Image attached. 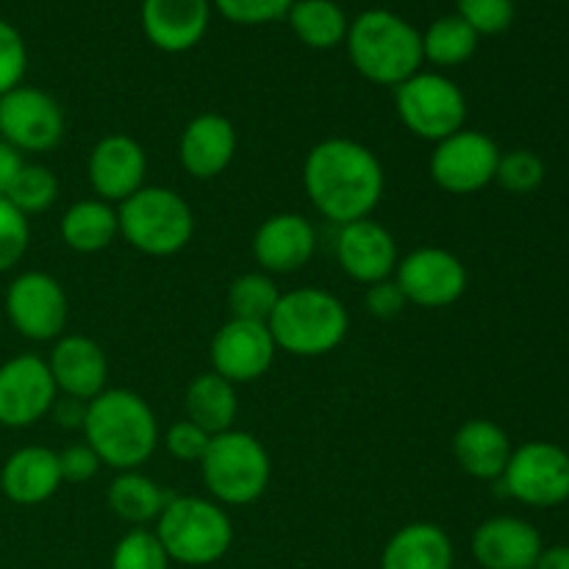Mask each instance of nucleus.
I'll list each match as a JSON object with an SVG mask.
<instances>
[{
    "label": "nucleus",
    "mask_w": 569,
    "mask_h": 569,
    "mask_svg": "<svg viewBox=\"0 0 569 569\" xmlns=\"http://www.w3.org/2000/svg\"><path fill=\"white\" fill-rule=\"evenodd\" d=\"M395 111L415 137L437 144L465 128L467 98L448 76L420 70L395 87Z\"/></svg>",
    "instance_id": "6e6552de"
},
{
    "label": "nucleus",
    "mask_w": 569,
    "mask_h": 569,
    "mask_svg": "<svg viewBox=\"0 0 569 569\" xmlns=\"http://www.w3.org/2000/svg\"><path fill=\"white\" fill-rule=\"evenodd\" d=\"M170 556L161 548L159 537L148 528H133L117 542L111 553V569H167Z\"/></svg>",
    "instance_id": "473e14b6"
},
{
    "label": "nucleus",
    "mask_w": 569,
    "mask_h": 569,
    "mask_svg": "<svg viewBox=\"0 0 569 569\" xmlns=\"http://www.w3.org/2000/svg\"><path fill=\"white\" fill-rule=\"evenodd\" d=\"M153 533L170 561L187 567L214 565L233 542V526L226 509L194 495H176L167 500Z\"/></svg>",
    "instance_id": "39448f33"
},
{
    "label": "nucleus",
    "mask_w": 569,
    "mask_h": 569,
    "mask_svg": "<svg viewBox=\"0 0 569 569\" xmlns=\"http://www.w3.org/2000/svg\"><path fill=\"white\" fill-rule=\"evenodd\" d=\"M183 409H187V420L203 428L209 437L231 431L239 415L237 383L226 381L214 370L200 372L198 378L189 381L187 395H183Z\"/></svg>",
    "instance_id": "a878e982"
},
{
    "label": "nucleus",
    "mask_w": 569,
    "mask_h": 569,
    "mask_svg": "<svg viewBox=\"0 0 569 569\" xmlns=\"http://www.w3.org/2000/svg\"><path fill=\"white\" fill-rule=\"evenodd\" d=\"M61 242L76 253H100L120 237L117 209L100 198H87L72 203L61 217Z\"/></svg>",
    "instance_id": "bb28decb"
},
{
    "label": "nucleus",
    "mask_w": 569,
    "mask_h": 569,
    "mask_svg": "<svg viewBox=\"0 0 569 569\" xmlns=\"http://www.w3.org/2000/svg\"><path fill=\"white\" fill-rule=\"evenodd\" d=\"M89 187L100 200L120 206L133 192L144 187L148 156L144 148L128 133H109L98 139L87 161Z\"/></svg>",
    "instance_id": "dca6fc26"
},
{
    "label": "nucleus",
    "mask_w": 569,
    "mask_h": 569,
    "mask_svg": "<svg viewBox=\"0 0 569 569\" xmlns=\"http://www.w3.org/2000/svg\"><path fill=\"white\" fill-rule=\"evenodd\" d=\"M337 261L345 276L372 287V283L392 278L398 270V242L387 226L370 220V217L348 222V226H339Z\"/></svg>",
    "instance_id": "f3484780"
},
{
    "label": "nucleus",
    "mask_w": 569,
    "mask_h": 569,
    "mask_svg": "<svg viewBox=\"0 0 569 569\" xmlns=\"http://www.w3.org/2000/svg\"><path fill=\"white\" fill-rule=\"evenodd\" d=\"M453 542L433 522H411L395 531L381 556V569H450Z\"/></svg>",
    "instance_id": "393cba45"
},
{
    "label": "nucleus",
    "mask_w": 569,
    "mask_h": 569,
    "mask_svg": "<svg viewBox=\"0 0 569 569\" xmlns=\"http://www.w3.org/2000/svg\"><path fill=\"white\" fill-rule=\"evenodd\" d=\"M142 31L164 53H187L209 31V0H142Z\"/></svg>",
    "instance_id": "412c9836"
},
{
    "label": "nucleus",
    "mask_w": 569,
    "mask_h": 569,
    "mask_svg": "<svg viewBox=\"0 0 569 569\" xmlns=\"http://www.w3.org/2000/svg\"><path fill=\"white\" fill-rule=\"evenodd\" d=\"M533 569H569V545H553L542 548Z\"/></svg>",
    "instance_id": "c03bdc74"
},
{
    "label": "nucleus",
    "mask_w": 569,
    "mask_h": 569,
    "mask_svg": "<svg viewBox=\"0 0 569 569\" xmlns=\"http://www.w3.org/2000/svg\"><path fill=\"white\" fill-rule=\"evenodd\" d=\"M56 426L61 428H83V417H87V403L76 398H67V395H59L50 409Z\"/></svg>",
    "instance_id": "79ce46f5"
},
{
    "label": "nucleus",
    "mask_w": 569,
    "mask_h": 569,
    "mask_svg": "<svg viewBox=\"0 0 569 569\" xmlns=\"http://www.w3.org/2000/svg\"><path fill=\"white\" fill-rule=\"evenodd\" d=\"M206 489L220 506H248L270 487L272 465L264 445L248 431H222L211 437L200 461Z\"/></svg>",
    "instance_id": "0eeeda50"
},
{
    "label": "nucleus",
    "mask_w": 569,
    "mask_h": 569,
    "mask_svg": "<svg viewBox=\"0 0 569 569\" xmlns=\"http://www.w3.org/2000/svg\"><path fill=\"white\" fill-rule=\"evenodd\" d=\"M276 348L298 359L328 356L345 342L350 315L337 295L320 287L281 292V300L267 320Z\"/></svg>",
    "instance_id": "20e7f679"
},
{
    "label": "nucleus",
    "mask_w": 569,
    "mask_h": 569,
    "mask_svg": "<svg viewBox=\"0 0 569 569\" xmlns=\"http://www.w3.org/2000/svg\"><path fill=\"white\" fill-rule=\"evenodd\" d=\"M237 128L228 117L217 111H206L187 122L178 142V159L181 167L198 181H211L231 167L237 156Z\"/></svg>",
    "instance_id": "aec40b11"
},
{
    "label": "nucleus",
    "mask_w": 569,
    "mask_h": 569,
    "mask_svg": "<svg viewBox=\"0 0 569 569\" xmlns=\"http://www.w3.org/2000/svg\"><path fill=\"white\" fill-rule=\"evenodd\" d=\"M456 9L478 37H498L515 22V0H459Z\"/></svg>",
    "instance_id": "f704fd0d"
},
{
    "label": "nucleus",
    "mask_w": 569,
    "mask_h": 569,
    "mask_svg": "<svg viewBox=\"0 0 569 569\" xmlns=\"http://www.w3.org/2000/svg\"><path fill=\"white\" fill-rule=\"evenodd\" d=\"M395 283L420 309H448L467 292V267L445 248H417L398 261Z\"/></svg>",
    "instance_id": "ddd939ff"
},
{
    "label": "nucleus",
    "mask_w": 569,
    "mask_h": 569,
    "mask_svg": "<svg viewBox=\"0 0 569 569\" xmlns=\"http://www.w3.org/2000/svg\"><path fill=\"white\" fill-rule=\"evenodd\" d=\"M498 161L500 148L492 137H487L483 131L461 128V131L450 133L448 139L433 144L428 172H431V181L445 192L472 194L495 181Z\"/></svg>",
    "instance_id": "f8f14e48"
},
{
    "label": "nucleus",
    "mask_w": 569,
    "mask_h": 569,
    "mask_svg": "<svg viewBox=\"0 0 569 569\" xmlns=\"http://www.w3.org/2000/svg\"><path fill=\"white\" fill-rule=\"evenodd\" d=\"M67 292L50 272H20L6 289V317L20 337L31 342H56L64 337Z\"/></svg>",
    "instance_id": "9b49d317"
},
{
    "label": "nucleus",
    "mask_w": 569,
    "mask_h": 569,
    "mask_svg": "<svg viewBox=\"0 0 569 569\" xmlns=\"http://www.w3.org/2000/svg\"><path fill=\"white\" fill-rule=\"evenodd\" d=\"M350 64L361 78L381 87H400L422 67V33L387 9L361 11L348 28Z\"/></svg>",
    "instance_id": "7ed1b4c3"
},
{
    "label": "nucleus",
    "mask_w": 569,
    "mask_h": 569,
    "mask_svg": "<svg viewBox=\"0 0 569 569\" xmlns=\"http://www.w3.org/2000/svg\"><path fill=\"white\" fill-rule=\"evenodd\" d=\"M315 250V226L298 211L267 217L253 233V259L267 276H289L303 270Z\"/></svg>",
    "instance_id": "a211bd4d"
},
{
    "label": "nucleus",
    "mask_w": 569,
    "mask_h": 569,
    "mask_svg": "<svg viewBox=\"0 0 569 569\" xmlns=\"http://www.w3.org/2000/svg\"><path fill=\"white\" fill-rule=\"evenodd\" d=\"M365 306L372 317H381V320H392L400 311L409 306L406 295L400 292V287L395 283V278H387V281H378L372 287H367Z\"/></svg>",
    "instance_id": "a19ab883"
},
{
    "label": "nucleus",
    "mask_w": 569,
    "mask_h": 569,
    "mask_svg": "<svg viewBox=\"0 0 569 569\" xmlns=\"http://www.w3.org/2000/svg\"><path fill=\"white\" fill-rule=\"evenodd\" d=\"M281 300V289L267 272H244L228 287V309L233 320L267 322Z\"/></svg>",
    "instance_id": "7c9ffc66"
},
{
    "label": "nucleus",
    "mask_w": 569,
    "mask_h": 569,
    "mask_svg": "<svg viewBox=\"0 0 569 569\" xmlns=\"http://www.w3.org/2000/svg\"><path fill=\"white\" fill-rule=\"evenodd\" d=\"M276 339L267 322L228 320L211 339V370L231 383H253L276 361Z\"/></svg>",
    "instance_id": "2eb2a0df"
},
{
    "label": "nucleus",
    "mask_w": 569,
    "mask_h": 569,
    "mask_svg": "<svg viewBox=\"0 0 569 569\" xmlns=\"http://www.w3.org/2000/svg\"><path fill=\"white\" fill-rule=\"evenodd\" d=\"M59 389L48 361L33 353L14 356L0 365V426L31 428L50 415Z\"/></svg>",
    "instance_id": "4468645a"
},
{
    "label": "nucleus",
    "mask_w": 569,
    "mask_h": 569,
    "mask_svg": "<svg viewBox=\"0 0 569 569\" xmlns=\"http://www.w3.org/2000/svg\"><path fill=\"white\" fill-rule=\"evenodd\" d=\"M59 453L39 445L14 450L0 470V492L17 506H39L61 487Z\"/></svg>",
    "instance_id": "5701e85b"
},
{
    "label": "nucleus",
    "mask_w": 569,
    "mask_h": 569,
    "mask_svg": "<svg viewBox=\"0 0 569 569\" xmlns=\"http://www.w3.org/2000/svg\"><path fill=\"white\" fill-rule=\"evenodd\" d=\"M28 70V50L20 31L11 22L0 20V94L20 87Z\"/></svg>",
    "instance_id": "58836bf2"
},
{
    "label": "nucleus",
    "mask_w": 569,
    "mask_h": 569,
    "mask_svg": "<svg viewBox=\"0 0 569 569\" xmlns=\"http://www.w3.org/2000/svg\"><path fill=\"white\" fill-rule=\"evenodd\" d=\"M83 442L117 472L139 470L159 448V420L131 389H103L87 403Z\"/></svg>",
    "instance_id": "f03ea898"
},
{
    "label": "nucleus",
    "mask_w": 569,
    "mask_h": 569,
    "mask_svg": "<svg viewBox=\"0 0 569 569\" xmlns=\"http://www.w3.org/2000/svg\"><path fill=\"white\" fill-rule=\"evenodd\" d=\"M120 237L144 256H176L192 242L194 211L176 189L142 187L117 206Z\"/></svg>",
    "instance_id": "423d86ee"
},
{
    "label": "nucleus",
    "mask_w": 569,
    "mask_h": 569,
    "mask_svg": "<svg viewBox=\"0 0 569 569\" xmlns=\"http://www.w3.org/2000/svg\"><path fill=\"white\" fill-rule=\"evenodd\" d=\"M511 439L495 420H467L453 437V459L476 481H498L511 459Z\"/></svg>",
    "instance_id": "b1692460"
},
{
    "label": "nucleus",
    "mask_w": 569,
    "mask_h": 569,
    "mask_svg": "<svg viewBox=\"0 0 569 569\" xmlns=\"http://www.w3.org/2000/svg\"><path fill=\"white\" fill-rule=\"evenodd\" d=\"M506 495L533 509H553L569 500V453L553 442H526L511 450L500 476Z\"/></svg>",
    "instance_id": "1a4fd4ad"
},
{
    "label": "nucleus",
    "mask_w": 569,
    "mask_h": 569,
    "mask_svg": "<svg viewBox=\"0 0 569 569\" xmlns=\"http://www.w3.org/2000/svg\"><path fill=\"white\" fill-rule=\"evenodd\" d=\"M295 37L315 50L337 48L348 37V14L333 0H295L287 14Z\"/></svg>",
    "instance_id": "c85d7f7f"
},
{
    "label": "nucleus",
    "mask_w": 569,
    "mask_h": 569,
    "mask_svg": "<svg viewBox=\"0 0 569 569\" xmlns=\"http://www.w3.org/2000/svg\"><path fill=\"white\" fill-rule=\"evenodd\" d=\"M303 187L317 214L333 226L367 220L383 198V167L367 144L331 137L317 142L303 161Z\"/></svg>",
    "instance_id": "f257e3e1"
},
{
    "label": "nucleus",
    "mask_w": 569,
    "mask_h": 569,
    "mask_svg": "<svg viewBox=\"0 0 569 569\" xmlns=\"http://www.w3.org/2000/svg\"><path fill=\"white\" fill-rule=\"evenodd\" d=\"M64 109L39 87L9 89L0 94V139L20 153H48L64 139Z\"/></svg>",
    "instance_id": "9d476101"
},
{
    "label": "nucleus",
    "mask_w": 569,
    "mask_h": 569,
    "mask_svg": "<svg viewBox=\"0 0 569 569\" xmlns=\"http://www.w3.org/2000/svg\"><path fill=\"white\" fill-rule=\"evenodd\" d=\"M495 181L511 194H528L542 187L545 161L533 150L515 148L509 153H500Z\"/></svg>",
    "instance_id": "72a5a7b5"
},
{
    "label": "nucleus",
    "mask_w": 569,
    "mask_h": 569,
    "mask_svg": "<svg viewBox=\"0 0 569 569\" xmlns=\"http://www.w3.org/2000/svg\"><path fill=\"white\" fill-rule=\"evenodd\" d=\"M22 164H26V159H22L20 150L11 148L9 142L0 139V198H6V192H9L11 183H14L17 172L22 170Z\"/></svg>",
    "instance_id": "37998d69"
},
{
    "label": "nucleus",
    "mask_w": 569,
    "mask_h": 569,
    "mask_svg": "<svg viewBox=\"0 0 569 569\" xmlns=\"http://www.w3.org/2000/svg\"><path fill=\"white\" fill-rule=\"evenodd\" d=\"M167 500H170V495H164V489L153 478L142 476L139 470L120 472L109 483V489H106V503H109V509L122 522H128L133 528H144L148 522L159 520Z\"/></svg>",
    "instance_id": "cd10ccee"
},
{
    "label": "nucleus",
    "mask_w": 569,
    "mask_h": 569,
    "mask_svg": "<svg viewBox=\"0 0 569 569\" xmlns=\"http://www.w3.org/2000/svg\"><path fill=\"white\" fill-rule=\"evenodd\" d=\"M478 33L459 14L433 20L422 33V59L437 67H459L478 50Z\"/></svg>",
    "instance_id": "c756f323"
},
{
    "label": "nucleus",
    "mask_w": 569,
    "mask_h": 569,
    "mask_svg": "<svg viewBox=\"0 0 569 569\" xmlns=\"http://www.w3.org/2000/svg\"><path fill=\"white\" fill-rule=\"evenodd\" d=\"M217 11L237 26H264L283 20L295 0H214Z\"/></svg>",
    "instance_id": "e433bc0d"
},
{
    "label": "nucleus",
    "mask_w": 569,
    "mask_h": 569,
    "mask_svg": "<svg viewBox=\"0 0 569 569\" xmlns=\"http://www.w3.org/2000/svg\"><path fill=\"white\" fill-rule=\"evenodd\" d=\"M542 537L520 517H492L472 533V556L483 569H533Z\"/></svg>",
    "instance_id": "4be33fe9"
},
{
    "label": "nucleus",
    "mask_w": 569,
    "mask_h": 569,
    "mask_svg": "<svg viewBox=\"0 0 569 569\" xmlns=\"http://www.w3.org/2000/svg\"><path fill=\"white\" fill-rule=\"evenodd\" d=\"M100 467H103V461L98 459V453H94L87 442L70 445V448H64L59 453L61 481H67V483L92 481V478L100 472Z\"/></svg>",
    "instance_id": "ea45409f"
},
{
    "label": "nucleus",
    "mask_w": 569,
    "mask_h": 569,
    "mask_svg": "<svg viewBox=\"0 0 569 569\" xmlns=\"http://www.w3.org/2000/svg\"><path fill=\"white\" fill-rule=\"evenodd\" d=\"M209 433H206L203 428L194 426L192 420H187V417L172 422L164 431V437H161V445H164L167 453H170L172 459L183 461V465H200L206 450H209Z\"/></svg>",
    "instance_id": "4c0bfd02"
},
{
    "label": "nucleus",
    "mask_w": 569,
    "mask_h": 569,
    "mask_svg": "<svg viewBox=\"0 0 569 569\" xmlns=\"http://www.w3.org/2000/svg\"><path fill=\"white\" fill-rule=\"evenodd\" d=\"M48 367L59 395H67V398L89 403L103 389H109L106 387V381H109V361H106L103 348L94 339L81 337V333L56 339Z\"/></svg>",
    "instance_id": "6ab92c4d"
},
{
    "label": "nucleus",
    "mask_w": 569,
    "mask_h": 569,
    "mask_svg": "<svg viewBox=\"0 0 569 569\" xmlns=\"http://www.w3.org/2000/svg\"><path fill=\"white\" fill-rule=\"evenodd\" d=\"M31 242L28 217L17 211L6 198H0V272H9L20 264Z\"/></svg>",
    "instance_id": "c9c22d12"
},
{
    "label": "nucleus",
    "mask_w": 569,
    "mask_h": 569,
    "mask_svg": "<svg viewBox=\"0 0 569 569\" xmlns=\"http://www.w3.org/2000/svg\"><path fill=\"white\" fill-rule=\"evenodd\" d=\"M6 200L26 217L42 214L59 200V178L53 176L50 167L28 164L26 161L22 170L17 172L11 189L6 192Z\"/></svg>",
    "instance_id": "2f4dec72"
}]
</instances>
